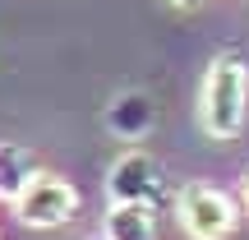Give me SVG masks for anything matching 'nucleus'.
<instances>
[{"label": "nucleus", "mask_w": 249, "mask_h": 240, "mask_svg": "<svg viewBox=\"0 0 249 240\" xmlns=\"http://www.w3.org/2000/svg\"><path fill=\"white\" fill-rule=\"evenodd\" d=\"M107 240H157V217L152 203H111L107 222H102Z\"/></svg>", "instance_id": "nucleus-5"}, {"label": "nucleus", "mask_w": 249, "mask_h": 240, "mask_svg": "<svg viewBox=\"0 0 249 240\" xmlns=\"http://www.w3.org/2000/svg\"><path fill=\"white\" fill-rule=\"evenodd\" d=\"M176 217L189 240H226L240 226V203L213 185H185L176 194Z\"/></svg>", "instance_id": "nucleus-2"}, {"label": "nucleus", "mask_w": 249, "mask_h": 240, "mask_svg": "<svg viewBox=\"0 0 249 240\" xmlns=\"http://www.w3.org/2000/svg\"><path fill=\"white\" fill-rule=\"evenodd\" d=\"M152 102L148 92H120L116 102L107 107V129L120 134V139H143V134L152 129Z\"/></svg>", "instance_id": "nucleus-6"}, {"label": "nucleus", "mask_w": 249, "mask_h": 240, "mask_svg": "<svg viewBox=\"0 0 249 240\" xmlns=\"http://www.w3.org/2000/svg\"><path fill=\"white\" fill-rule=\"evenodd\" d=\"M79 208V194L65 176L55 171H37L33 180L23 185V194L14 199V217L33 231H51V226H65Z\"/></svg>", "instance_id": "nucleus-3"}, {"label": "nucleus", "mask_w": 249, "mask_h": 240, "mask_svg": "<svg viewBox=\"0 0 249 240\" xmlns=\"http://www.w3.org/2000/svg\"><path fill=\"white\" fill-rule=\"evenodd\" d=\"M245 111H249V65L240 55L222 51L203 74L198 88V125L213 139H235L245 129Z\"/></svg>", "instance_id": "nucleus-1"}, {"label": "nucleus", "mask_w": 249, "mask_h": 240, "mask_svg": "<svg viewBox=\"0 0 249 240\" xmlns=\"http://www.w3.org/2000/svg\"><path fill=\"white\" fill-rule=\"evenodd\" d=\"M245 203H249V176H245Z\"/></svg>", "instance_id": "nucleus-9"}, {"label": "nucleus", "mask_w": 249, "mask_h": 240, "mask_svg": "<svg viewBox=\"0 0 249 240\" xmlns=\"http://www.w3.org/2000/svg\"><path fill=\"white\" fill-rule=\"evenodd\" d=\"M171 5H180V9H189V5H203V0H171Z\"/></svg>", "instance_id": "nucleus-8"}, {"label": "nucleus", "mask_w": 249, "mask_h": 240, "mask_svg": "<svg viewBox=\"0 0 249 240\" xmlns=\"http://www.w3.org/2000/svg\"><path fill=\"white\" fill-rule=\"evenodd\" d=\"M33 176H37L33 152H28L23 143H0V199H9V203H14Z\"/></svg>", "instance_id": "nucleus-7"}, {"label": "nucleus", "mask_w": 249, "mask_h": 240, "mask_svg": "<svg viewBox=\"0 0 249 240\" xmlns=\"http://www.w3.org/2000/svg\"><path fill=\"white\" fill-rule=\"evenodd\" d=\"M166 180H161V166L148 157V152H120L107 171V194L111 203H157Z\"/></svg>", "instance_id": "nucleus-4"}]
</instances>
